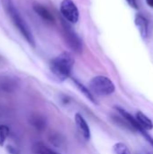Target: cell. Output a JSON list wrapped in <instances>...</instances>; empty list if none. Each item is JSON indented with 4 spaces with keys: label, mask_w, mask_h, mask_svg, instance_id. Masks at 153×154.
I'll use <instances>...</instances> for the list:
<instances>
[{
    "label": "cell",
    "mask_w": 153,
    "mask_h": 154,
    "mask_svg": "<svg viewBox=\"0 0 153 154\" xmlns=\"http://www.w3.org/2000/svg\"><path fill=\"white\" fill-rule=\"evenodd\" d=\"M6 150H7V152H8V153L9 154H19L18 151H17L15 148H14V147L7 146V147H6Z\"/></svg>",
    "instance_id": "18"
},
{
    "label": "cell",
    "mask_w": 153,
    "mask_h": 154,
    "mask_svg": "<svg viewBox=\"0 0 153 154\" xmlns=\"http://www.w3.org/2000/svg\"><path fill=\"white\" fill-rule=\"evenodd\" d=\"M30 124L38 131H42L46 126V122H45L44 118L38 115L32 116L30 118Z\"/></svg>",
    "instance_id": "12"
},
{
    "label": "cell",
    "mask_w": 153,
    "mask_h": 154,
    "mask_svg": "<svg viewBox=\"0 0 153 154\" xmlns=\"http://www.w3.org/2000/svg\"><path fill=\"white\" fill-rule=\"evenodd\" d=\"M60 10L63 18L71 23H76L79 18L78 9L72 0H62Z\"/></svg>",
    "instance_id": "5"
},
{
    "label": "cell",
    "mask_w": 153,
    "mask_h": 154,
    "mask_svg": "<svg viewBox=\"0 0 153 154\" xmlns=\"http://www.w3.org/2000/svg\"><path fill=\"white\" fill-rule=\"evenodd\" d=\"M146 3L150 7L153 8V0H146Z\"/></svg>",
    "instance_id": "19"
},
{
    "label": "cell",
    "mask_w": 153,
    "mask_h": 154,
    "mask_svg": "<svg viewBox=\"0 0 153 154\" xmlns=\"http://www.w3.org/2000/svg\"><path fill=\"white\" fill-rule=\"evenodd\" d=\"M9 128L6 125H0V146H4L9 136Z\"/></svg>",
    "instance_id": "14"
},
{
    "label": "cell",
    "mask_w": 153,
    "mask_h": 154,
    "mask_svg": "<svg viewBox=\"0 0 153 154\" xmlns=\"http://www.w3.org/2000/svg\"><path fill=\"white\" fill-rule=\"evenodd\" d=\"M1 1L4 5V8L5 9L7 14L9 15L10 19L15 25L17 30L21 32V34L23 36V38L32 46H35V41H34L33 35H32L28 24L26 23V22L24 21V19L22 17V15L18 12L17 8L15 7L13 0H1Z\"/></svg>",
    "instance_id": "1"
},
{
    "label": "cell",
    "mask_w": 153,
    "mask_h": 154,
    "mask_svg": "<svg viewBox=\"0 0 153 154\" xmlns=\"http://www.w3.org/2000/svg\"><path fill=\"white\" fill-rule=\"evenodd\" d=\"M75 124H76L78 131L80 132V134L84 137V139L87 140V141L89 140L90 136H91L90 128H89L87 123L86 122L85 118L78 113L75 115Z\"/></svg>",
    "instance_id": "6"
},
{
    "label": "cell",
    "mask_w": 153,
    "mask_h": 154,
    "mask_svg": "<svg viewBox=\"0 0 153 154\" xmlns=\"http://www.w3.org/2000/svg\"><path fill=\"white\" fill-rule=\"evenodd\" d=\"M50 143L54 146H60L62 143V142H63V140L60 138V134H53V135H51L50 137Z\"/></svg>",
    "instance_id": "16"
},
{
    "label": "cell",
    "mask_w": 153,
    "mask_h": 154,
    "mask_svg": "<svg viewBox=\"0 0 153 154\" xmlns=\"http://www.w3.org/2000/svg\"><path fill=\"white\" fill-rule=\"evenodd\" d=\"M89 90L95 96L106 97L112 95L115 87L113 81L105 76H96L89 81Z\"/></svg>",
    "instance_id": "3"
},
{
    "label": "cell",
    "mask_w": 153,
    "mask_h": 154,
    "mask_svg": "<svg viewBox=\"0 0 153 154\" xmlns=\"http://www.w3.org/2000/svg\"><path fill=\"white\" fill-rule=\"evenodd\" d=\"M73 82H74V84L76 85V87L78 88V90L81 91L82 94H83L89 101H91L93 104H96V99H95V96L91 93V91L89 90V88H87L83 84H81L79 81H78V80L75 79H73Z\"/></svg>",
    "instance_id": "11"
},
{
    "label": "cell",
    "mask_w": 153,
    "mask_h": 154,
    "mask_svg": "<svg viewBox=\"0 0 153 154\" xmlns=\"http://www.w3.org/2000/svg\"><path fill=\"white\" fill-rule=\"evenodd\" d=\"M33 152L35 154H60L52 151L41 143H37L33 145Z\"/></svg>",
    "instance_id": "13"
},
{
    "label": "cell",
    "mask_w": 153,
    "mask_h": 154,
    "mask_svg": "<svg viewBox=\"0 0 153 154\" xmlns=\"http://www.w3.org/2000/svg\"><path fill=\"white\" fill-rule=\"evenodd\" d=\"M118 114H119V113H118ZM112 119H113V121H114L118 126H120V127H122V128H124V129H126V130L132 131V132H137V131L135 130V128L133 126V125H132L127 119H125L123 116H121L120 114H119L118 116H115V115L112 116Z\"/></svg>",
    "instance_id": "10"
},
{
    "label": "cell",
    "mask_w": 153,
    "mask_h": 154,
    "mask_svg": "<svg viewBox=\"0 0 153 154\" xmlns=\"http://www.w3.org/2000/svg\"><path fill=\"white\" fill-rule=\"evenodd\" d=\"M73 66V56L69 52L64 51L51 60L50 63V69L58 80L64 81L70 76Z\"/></svg>",
    "instance_id": "2"
},
{
    "label": "cell",
    "mask_w": 153,
    "mask_h": 154,
    "mask_svg": "<svg viewBox=\"0 0 153 154\" xmlns=\"http://www.w3.org/2000/svg\"><path fill=\"white\" fill-rule=\"evenodd\" d=\"M33 10L45 22L50 23L54 22V17H53L52 14L44 5H42L39 3H34L33 4Z\"/></svg>",
    "instance_id": "8"
},
{
    "label": "cell",
    "mask_w": 153,
    "mask_h": 154,
    "mask_svg": "<svg viewBox=\"0 0 153 154\" xmlns=\"http://www.w3.org/2000/svg\"><path fill=\"white\" fill-rule=\"evenodd\" d=\"M114 152L115 154H132L129 148L123 143H117L114 146Z\"/></svg>",
    "instance_id": "15"
},
{
    "label": "cell",
    "mask_w": 153,
    "mask_h": 154,
    "mask_svg": "<svg viewBox=\"0 0 153 154\" xmlns=\"http://www.w3.org/2000/svg\"><path fill=\"white\" fill-rule=\"evenodd\" d=\"M62 24V32H63V36L65 39L66 43L68 46L76 53H80L82 51V42L79 37L77 35V33L71 29L70 25L69 24L66 20H62L61 22Z\"/></svg>",
    "instance_id": "4"
},
{
    "label": "cell",
    "mask_w": 153,
    "mask_h": 154,
    "mask_svg": "<svg viewBox=\"0 0 153 154\" xmlns=\"http://www.w3.org/2000/svg\"><path fill=\"white\" fill-rule=\"evenodd\" d=\"M128 5L132 7H133L134 9H137L138 8V5H137V0H125Z\"/></svg>",
    "instance_id": "17"
},
{
    "label": "cell",
    "mask_w": 153,
    "mask_h": 154,
    "mask_svg": "<svg viewBox=\"0 0 153 154\" xmlns=\"http://www.w3.org/2000/svg\"><path fill=\"white\" fill-rule=\"evenodd\" d=\"M135 119H136L140 128L142 129L140 134L142 131H150V130L153 129L152 121L146 115H144L142 112H141V111L137 112L136 116H135Z\"/></svg>",
    "instance_id": "9"
},
{
    "label": "cell",
    "mask_w": 153,
    "mask_h": 154,
    "mask_svg": "<svg viewBox=\"0 0 153 154\" xmlns=\"http://www.w3.org/2000/svg\"><path fill=\"white\" fill-rule=\"evenodd\" d=\"M134 23H135V25H136L142 38L143 40L147 39L148 33H149V22H148L147 18L144 17L142 14H138L135 16Z\"/></svg>",
    "instance_id": "7"
}]
</instances>
